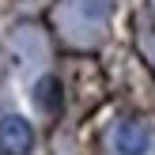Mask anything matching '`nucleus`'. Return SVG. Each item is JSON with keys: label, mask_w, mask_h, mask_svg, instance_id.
I'll return each mask as SVG.
<instances>
[{"label": "nucleus", "mask_w": 155, "mask_h": 155, "mask_svg": "<svg viewBox=\"0 0 155 155\" xmlns=\"http://www.w3.org/2000/svg\"><path fill=\"white\" fill-rule=\"evenodd\" d=\"M30 148H34V129H30L27 117H19V114L0 117V151L4 155H27Z\"/></svg>", "instance_id": "1"}, {"label": "nucleus", "mask_w": 155, "mask_h": 155, "mask_svg": "<svg viewBox=\"0 0 155 155\" xmlns=\"http://www.w3.org/2000/svg\"><path fill=\"white\" fill-rule=\"evenodd\" d=\"M114 148L117 155H148L151 148V133L144 121H121L117 133H114Z\"/></svg>", "instance_id": "2"}, {"label": "nucleus", "mask_w": 155, "mask_h": 155, "mask_svg": "<svg viewBox=\"0 0 155 155\" xmlns=\"http://www.w3.org/2000/svg\"><path fill=\"white\" fill-rule=\"evenodd\" d=\"M34 102H38V110H45V114L61 110V80L57 76H42V80L34 83Z\"/></svg>", "instance_id": "3"}]
</instances>
